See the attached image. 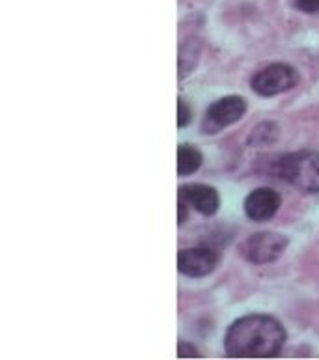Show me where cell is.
<instances>
[{"label":"cell","mask_w":319,"mask_h":360,"mask_svg":"<svg viewBox=\"0 0 319 360\" xmlns=\"http://www.w3.org/2000/svg\"><path fill=\"white\" fill-rule=\"evenodd\" d=\"M280 194L273 191V188H256L245 200V213H247L250 221H269V219L275 217L278 207H280Z\"/></svg>","instance_id":"cell-6"},{"label":"cell","mask_w":319,"mask_h":360,"mask_svg":"<svg viewBox=\"0 0 319 360\" xmlns=\"http://www.w3.org/2000/svg\"><path fill=\"white\" fill-rule=\"evenodd\" d=\"M216 254L209 248H187L178 254V269L185 276H206L216 267Z\"/></svg>","instance_id":"cell-7"},{"label":"cell","mask_w":319,"mask_h":360,"mask_svg":"<svg viewBox=\"0 0 319 360\" xmlns=\"http://www.w3.org/2000/svg\"><path fill=\"white\" fill-rule=\"evenodd\" d=\"M273 172L299 191L310 194L319 193V153L312 150L299 151L278 159Z\"/></svg>","instance_id":"cell-2"},{"label":"cell","mask_w":319,"mask_h":360,"mask_svg":"<svg viewBox=\"0 0 319 360\" xmlns=\"http://www.w3.org/2000/svg\"><path fill=\"white\" fill-rule=\"evenodd\" d=\"M178 194L187 205L200 211L202 215H215L221 205L219 193L209 185H183Z\"/></svg>","instance_id":"cell-8"},{"label":"cell","mask_w":319,"mask_h":360,"mask_svg":"<svg viewBox=\"0 0 319 360\" xmlns=\"http://www.w3.org/2000/svg\"><path fill=\"white\" fill-rule=\"evenodd\" d=\"M287 239L276 231H260L250 236L241 247V254L249 259L250 264H269L280 258V254L286 250Z\"/></svg>","instance_id":"cell-5"},{"label":"cell","mask_w":319,"mask_h":360,"mask_svg":"<svg viewBox=\"0 0 319 360\" xmlns=\"http://www.w3.org/2000/svg\"><path fill=\"white\" fill-rule=\"evenodd\" d=\"M202 165V153L195 146L181 144L178 148V174L179 176H190L195 174Z\"/></svg>","instance_id":"cell-9"},{"label":"cell","mask_w":319,"mask_h":360,"mask_svg":"<svg viewBox=\"0 0 319 360\" xmlns=\"http://www.w3.org/2000/svg\"><path fill=\"white\" fill-rule=\"evenodd\" d=\"M198 54H200V45H198V41H187L181 47V53H179V70H181L183 75L195 68Z\"/></svg>","instance_id":"cell-10"},{"label":"cell","mask_w":319,"mask_h":360,"mask_svg":"<svg viewBox=\"0 0 319 360\" xmlns=\"http://www.w3.org/2000/svg\"><path fill=\"white\" fill-rule=\"evenodd\" d=\"M295 6L304 13H319V0H295Z\"/></svg>","instance_id":"cell-12"},{"label":"cell","mask_w":319,"mask_h":360,"mask_svg":"<svg viewBox=\"0 0 319 360\" xmlns=\"http://www.w3.org/2000/svg\"><path fill=\"white\" fill-rule=\"evenodd\" d=\"M299 82V73L293 70L292 65L286 64H273L266 70L258 71L250 79V86L256 94L263 97L278 96L282 91L292 90Z\"/></svg>","instance_id":"cell-3"},{"label":"cell","mask_w":319,"mask_h":360,"mask_svg":"<svg viewBox=\"0 0 319 360\" xmlns=\"http://www.w3.org/2000/svg\"><path fill=\"white\" fill-rule=\"evenodd\" d=\"M286 344V330L275 317L250 314L228 328L224 338L226 355L232 359H273Z\"/></svg>","instance_id":"cell-1"},{"label":"cell","mask_w":319,"mask_h":360,"mask_svg":"<svg viewBox=\"0 0 319 360\" xmlns=\"http://www.w3.org/2000/svg\"><path fill=\"white\" fill-rule=\"evenodd\" d=\"M185 221H187V202H183V200L179 198V202H178V222H179V224H183Z\"/></svg>","instance_id":"cell-14"},{"label":"cell","mask_w":319,"mask_h":360,"mask_svg":"<svg viewBox=\"0 0 319 360\" xmlns=\"http://www.w3.org/2000/svg\"><path fill=\"white\" fill-rule=\"evenodd\" d=\"M247 112V101L239 96H228L215 101L211 107L207 108L206 118L202 124V131L207 135L219 133V131L226 129L230 125L243 118Z\"/></svg>","instance_id":"cell-4"},{"label":"cell","mask_w":319,"mask_h":360,"mask_svg":"<svg viewBox=\"0 0 319 360\" xmlns=\"http://www.w3.org/2000/svg\"><path fill=\"white\" fill-rule=\"evenodd\" d=\"M190 118H193V114H190L189 105H187L183 99H179L178 101V127H185V125H189Z\"/></svg>","instance_id":"cell-11"},{"label":"cell","mask_w":319,"mask_h":360,"mask_svg":"<svg viewBox=\"0 0 319 360\" xmlns=\"http://www.w3.org/2000/svg\"><path fill=\"white\" fill-rule=\"evenodd\" d=\"M178 355L179 359H195V356H200V353L193 345L187 344V342H181L178 347Z\"/></svg>","instance_id":"cell-13"}]
</instances>
